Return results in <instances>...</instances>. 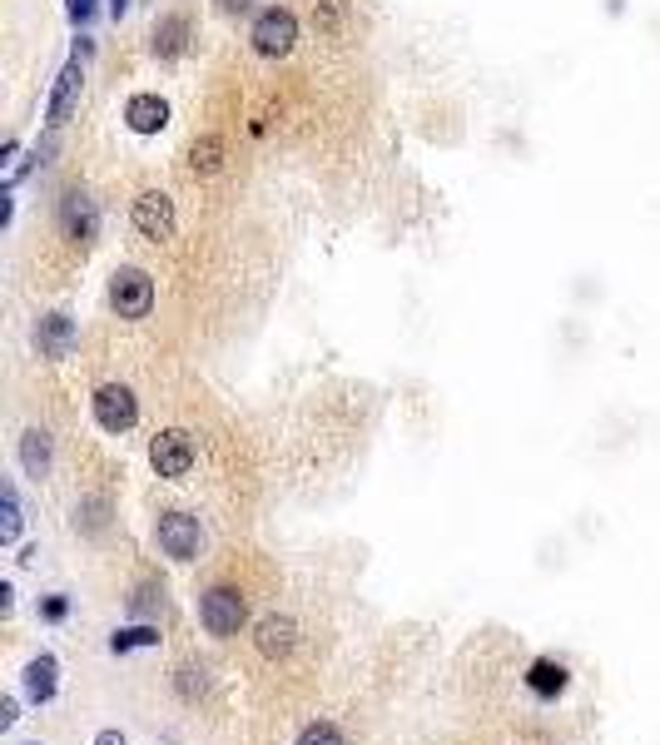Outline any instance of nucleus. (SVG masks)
Masks as SVG:
<instances>
[{
    "label": "nucleus",
    "mask_w": 660,
    "mask_h": 745,
    "mask_svg": "<svg viewBox=\"0 0 660 745\" xmlns=\"http://www.w3.org/2000/svg\"><path fill=\"white\" fill-rule=\"evenodd\" d=\"M159 547L174 562H189L199 552V517L194 512H164L159 517Z\"/></svg>",
    "instance_id": "obj_9"
},
{
    "label": "nucleus",
    "mask_w": 660,
    "mask_h": 745,
    "mask_svg": "<svg viewBox=\"0 0 660 745\" xmlns=\"http://www.w3.org/2000/svg\"><path fill=\"white\" fill-rule=\"evenodd\" d=\"M110 308L120 318H149V308H154V279L144 269H134V264H120L110 274Z\"/></svg>",
    "instance_id": "obj_3"
},
{
    "label": "nucleus",
    "mask_w": 660,
    "mask_h": 745,
    "mask_svg": "<svg viewBox=\"0 0 660 745\" xmlns=\"http://www.w3.org/2000/svg\"><path fill=\"white\" fill-rule=\"evenodd\" d=\"M15 154H20V140H5V149H0V164H10Z\"/></svg>",
    "instance_id": "obj_29"
},
{
    "label": "nucleus",
    "mask_w": 660,
    "mask_h": 745,
    "mask_svg": "<svg viewBox=\"0 0 660 745\" xmlns=\"http://www.w3.org/2000/svg\"><path fill=\"white\" fill-rule=\"evenodd\" d=\"M35 343H40L45 358H65L70 343H75V323H70V313H45L40 328H35Z\"/></svg>",
    "instance_id": "obj_13"
},
{
    "label": "nucleus",
    "mask_w": 660,
    "mask_h": 745,
    "mask_svg": "<svg viewBox=\"0 0 660 745\" xmlns=\"http://www.w3.org/2000/svg\"><path fill=\"white\" fill-rule=\"evenodd\" d=\"M214 5H219V10H224V15H244V10H249V5H254V0H214Z\"/></svg>",
    "instance_id": "obj_24"
},
{
    "label": "nucleus",
    "mask_w": 660,
    "mask_h": 745,
    "mask_svg": "<svg viewBox=\"0 0 660 745\" xmlns=\"http://www.w3.org/2000/svg\"><path fill=\"white\" fill-rule=\"evenodd\" d=\"M244 616H249V601L234 587H209L199 596V621H204L209 636H234L244 626Z\"/></svg>",
    "instance_id": "obj_5"
},
{
    "label": "nucleus",
    "mask_w": 660,
    "mask_h": 745,
    "mask_svg": "<svg viewBox=\"0 0 660 745\" xmlns=\"http://www.w3.org/2000/svg\"><path fill=\"white\" fill-rule=\"evenodd\" d=\"M5 522H0V537L5 542H15L20 537V497H15V487H5V512H0Z\"/></svg>",
    "instance_id": "obj_19"
},
{
    "label": "nucleus",
    "mask_w": 660,
    "mask_h": 745,
    "mask_svg": "<svg viewBox=\"0 0 660 745\" xmlns=\"http://www.w3.org/2000/svg\"><path fill=\"white\" fill-rule=\"evenodd\" d=\"M55 671H60V666H55V656H40V661H30V666H25V696L45 706V701L55 696Z\"/></svg>",
    "instance_id": "obj_15"
},
{
    "label": "nucleus",
    "mask_w": 660,
    "mask_h": 745,
    "mask_svg": "<svg viewBox=\"0 0 660 745\" xmlns=\"http://www.w3.org/2000/svg\"><path fill=\"white\" fill-rule=\"evenodd\" d=\"M149 462H154L159 477H189V467H194V443H189V433H179V428L159 433V438L149 443Z\"/></svg>",
    "instance_id": "obj_8"
},
{
    "label": "nucleus",
    "mask_w": 660,
    "mask_h": 745,
    "mask_svg": "<svg viewBox=\"0 0 660 745\" xmlns=\"http://www.w3.org/2000/svg\"><path fill=\"white\" fill-rule=\"evenodd\" d=\"M254 641H259V651H264L268 661H278V656H288L298 646V626L288 616H264L259 631H254Z\"/></svg>",
    "instance_id": "obj_12"
},
{
    "label": "nucleus",
    "mask_w": 660,
    "mask_h": 745,
    "mask_svg": "<svg viewBox=\"0 0 660 745\" xmlns=\"http://www.w3.org/2000/svg\"><path fill=\"white\" fill-rule=\"evenodd\" d=\"M298 745H343V736H338V726L318 721V726H308V731L298 736Z\"/></svg>",
    "instance_id": "obj_20"
},
{
    "label": "nucleus",
    "mask_w": 660,
    "mask_h": 745,
    "mask_svg": "<svg viewBox=\"0 0 660 745\" xmlns=\"http://www.w3.org/2000/svg\"><path fill=\"white\" fill-rule=\"evenodd\" d=\"M105 10H110L115 20H125V15H130V0H105Z\"/></svg>",
    "instance_id": "obj_26"
},
{
    "label": "nucleus",
    "mask_w": 660,
    "mask_h": 745,
    "mask_svg": "<svg viewBox=\"0 0 660 745\" xmlns=\"http://www.w3.org/2000/svg\"><path fill=\"white\" fill-rule=\"evenodd\" d=\"M10 721H15V696L0 701V726H10Z\"/></svg>",
    "instance_id": "obj_25"
},
{
    "label": "nucleus",
    "mask_w": 660,
    "mask_h": 745,
    "mask_svg": "<svg viewBox=\"0 0 660 745\" xmlns=\"http://www.w3.org/2000/svg\"><path fill=\"white\" fill-rule=\"evenodd\" d=\"M90 408H95V423L105 428V433H130L134 423H139V398H134L125 383H100L95 388V398H90Z\"/></svg>",
    "instance_id": "obj_4"
},
{
    "label": "nucleus",
    "mask_w": 660,
    "mask_h": 745,
    "mask_svg": "<svg viewBox=\"0 0 660 745\" xmlns=\"http://www.w3.org/2000/svg\"><path fill=\"white\" fill-rule=\"evenodd\" d=\"M65 611H70V601H65V596H50V601H45V616H50V621H60Z\"/></svg>",
    "instance_id": "obj_23"
},
{
    "label": "nucleus",
    "mask_w": 660,
    "mask_h": 745,
    "mask_svg": "<svg viewBox=\"0 0 660 745\" xmlns=\"http://www.w3.org/2000/svg\"><path fill=\"white\" fill-rule=\"evenodd\" d=\"M60 234L70 239V244H95V234H100V209H95V199L85 194V189H65V199H60Z\"/></svg>",
    "instance_id": "obj_6"
},
{
    "label": "nucleus",
    "mask_w": 660,
    "mask_h": 745,
    "mask_svg": "<svg viewBox=\"0 0 660 745\" xmlns=\"http://www.w3.org/2000/svg\"><path fill=\"white\" fill-rule=\"evenodd\" d=\"M65 10H70L75 25H90V20L100 15V0H65Z\"/></svg>",
    "instance_id": "obj_22"
},
{
    "label": "nucleus",
    "mask_w": 660,
    "mask_h": 745,
    "mask_svg": "<svg viewBox=\"0 0 660 745\" xmlns=\"http://www.w3.org/2000/svg\"><path fill=\"white\" fill-rule=\"evenodd\" d=\"M189 35H194V25H189V15H159V25H154V35H149V50L159 55V60H179L184 50H189Z\"/></svg>",
    "instance_id": "obj_11"
},
{
    "label": "nucleus",
    "mask_w": 660,
    "mask_h": 745,
    "mask_svg": "<svg viewBox=\"0 0 660 745\" xmlns=\"http://www.w3.org/2000/svg\"><path fill=\"white\" fill-rule=\"evenodd\" d=\"M130 224H134L139 239H149V244H169V239L179 234V209H174V199H169L164 189H144V194L134 199Z\"/></svg>",
    "instance_id": "obj_2"
},
{
    "label": "nucleus",
    "mask_w": 660,
    "mask_h": 745,
    "mask_svg": "<svg viewBox=\"0 0 660 745\" xmlns=\"http://www.w3.org/2000/svg\"><path fill=\"white\" fill-rule=\"evenodd\" d=\"M527 686L536 696H561V691H566V671H561L556 661H536L527 671Z\"/></svg>",
    "instance_id": "obj_17"
},
{
    "label": "nucleus",
    "mask_w": 660,
    "mask_h": 745,
    "mask_svg": "<svg viewBox=\"0 0 660 745\" xmlns=\"http://www.w3.org/2000/svg\"><path fill=\"white\" fill-rule=\"evenodd\" d=\"M75 55H80V60H90V55H95V45H90V35H80V40H75Z\"/></svg>",
    "instance_id": "obj_27"
},
{
    "label": "nucleus",
    "mask_w": 660,
    "mask_h": 745,
    "mask_svg": "<svg viewBox=\"0 0 660 745\" xmlns=\"http://www.w3.org/2000/svg\"><path fill=\"white\" fill-rule=\"evenodd\" d=\"M125 125H130L134 135H159L164 125H169V100H159L154 90H139L125 100Z\"/></svg>",
    "instance_id": "obj_10"
},
{
    "label": "nucleus",
    "mask_w": 660,
    "mask_h": 745,
    "mask_svg": "<svg viewBox=\"0 0 660 745\" xmlns=\"http://www.w3.org/2000/svg\"><path fill=\"white\" fill-rule=\"evenodd\" d=\"M219 164H224V135H204V140L189 145V169L194 174H214Z\"/></svg>",
    "instance_id": "obj_16"
},
{
    "label": "nucleus",
    "mask_w": 660,
    "mask_h": 745,
    "mask_svg": "<svg viewBox=\"0 0 660 745\" xmlns=\"http://www.w3.org/2000/svg\"><path fill=\"white\" fill-rule=\"evenodd\" d=\"M313 20H318V25H323L328 35H338V20H343V0H323Z\"/></svg>",
    "instance_id": "obj_21"
},
{
    "label": "nucleus",
    "mask_w": 660,
    "mask_h": 745,
    "mask_svg": "<svg viewBox=\"0 0 660 745\" xmlns=\"http://www.w3.org/2000/svg\"><path fill=\"white\" fill-rule=\"evenodd\" d=\"M80 90H85V60H80V55H70V60H65V70L55 75L50 100H45V125H50V130H60V125L70 120V110L80 105Z\"/></svg>",
    "instance_id": "obj_7"
},
{
    "label": "nucleus",
    "mask_w": 660,
    "mask_h": 745,
    "mask_svg": "<svg viewBox=\"0 0 660 745\" xmlns=\"http://www.w3.org/2000/svg\"><path fill=\"white\" fill-rule=\"evenodd\" d=\"M249 40H254V55H264V60L293 55V45H298V15H293L288 5H268V10L254 15Z\"/></svg>",
    "instance_id": "obj_1"
},
{
    "label": "nucleus",
    "mask_w": 660,
    "mask_h": 745,
    "mask_svg": "<svg viewBox=\"0 0 660 745\" xmlns=\"http://www.w3.org/2000/svg\"><path fill=\"white\" fill-rule=\"evenodd\" d=\"M95 745H125V736H120V731H100V736H95Z\"/></svg>",
    "instance_id": "obj_28"
},
{
    "label": "nucleus",
    "mask_w": 660,
    "mask_h": 745,
    "mask_svg": "<svg viewBox=\"0 0 660 745\" xmlns=\"http://www.w3.org/2000/svg\"><path fill=\"white\" fill-rule=\"evenodd\" d=\"M115 651H134V646H159V631L154 626H130V631H115L110 641Z\"/></svg>",
    "instance_id": "obj_18"
},
{
    "label": "nucleus",
    "mask_w": 660,
    "mask_h": 745,
    "mask_svg": "<svg viewBox=\"0 0 660 745\" xmlns=\"http://www.w3.org/2000/svg\"><path fill=\"white\" fill-rule=\"evenodd\" d=\"M20 462H25L30 477H50V433L45 428H30L20 438Z\"/></svg>",
    "instance_id": "obj_14"
}]
</instances>
